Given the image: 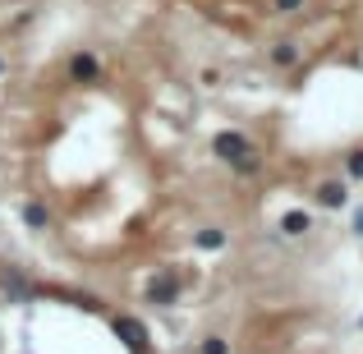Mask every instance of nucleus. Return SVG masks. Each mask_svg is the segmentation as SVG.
<instances>
[{"instance_id":"0eeeda50","label":"nucleus","mask_w":363,"mask_h":354,"mask_svg":"<svg viewBox=\"0 0 363 354\" xmlns=\"http://www.w3.org/2000/svg\"><path fill=\"white\" fill-rule=\"evenodd\" d=\"M281 231L290 235V239H299V235L313 231V216H308V212H285V216H281Z\"/></svg>"},{"instance_id":"ddd939ff","label":"nucleus","mask_w":363,"mask_h":354,"mask_svg":"<svg viewBox=\"0 0 363 354\" xmlns=\"http://www.w3.org/2000/svg\"><path fill=\"white\" fill-rule=\"evenodd\" d=\"M354 235L363 239V207H359V212H354Z\"/></svg>"},{"instance_id":"f03ea898","label":"nucleus","mask_w":363,"mask_h":354,"mask_svg":"<svg viewBox=\"0 0 363 354\" xmlns=\"http://www.w3.org/2000/svg\"><path fill=\"white\" fill-rule=\"evenodd\" d=\"M179 294H184V281L175 276V267H161V272L147 281L143 299H147L152 309H170V304H179Z\"/></svg>"},{"instance_id":"f8f14e48","label":"nucleus","mask_w":363,"mask_h":354,"mask_svg":"<svg viewBox=\"0 0 363 354\" xmlns=\"http://www.w3.org/2000/svg\"><path fill=\"white\" fill-rule=\"evenodd\" d=\"M272 9H276V14H299L303 0H272Z\"/></svg>"},{"instance_id":"6e6552de","label":"nucleus","mask_w":363,"mask_h":354,"mask_svg":"<svg viewBox=\"0 0 363 354\" xmlns=\"http://www.w3.org/2000/svg\"><path fill=\"white\" fill-rule=\"evenodd\" d=\"M46 221H51V216H46L42 203H23V226H33V231H46Z\"/></svg>"},{"instance_id":"39448f33","label":"nucleus","mask_w":363,"mask_h":354,"mask_svg":"<svg viewBox=\"0 0 363 354\" xmlns=\"http://www.w3.org/2000/svg\"><path fill=\"white\" fill-rule=\"evenodd\" d=\"M313 198H318V203L327 207V212H340V207L350 203V194H345V184H340V179H322V184H318V194H313Z\"/></svg>"},{"instance_id":"20e7f679","label":"nucleus","mask_w":363,"mask_h":354,"mask_svg":"<svg viewBox=\"0 0 363 354\" xmlns=\"http://www.w3.org/2000/svg\"><path fill=\"white\" fill-rule=\"evenodd\" d=\"M116 336H120L133 354H147V331H143L133 318H116Z\"/></svg>"},{"instance_id":"9b49d317","label":"nucleus","mask_w":363,"mask_h":354,"mask_svg":"<svg viewBox=\"0 0 363 354\" xmlns=\"http://www.w3.org/2000/svg\"><path fill=\"white\" fill-rule=\"evenodd\" d=\"M198 354H230V345H225L221 336H207L203 345H198Z\"/></svg>"},{"instance_id":"9d476101","label":"nucleus","mask_w":363,"mask_h":354,"mask_svg":"<svg viewBox=\"0 0 363 354\" xmlns=\"http://www.w3.org/2000/svg\"><path fill=\"white\" fill-rule=\"evenodd\" d=\"M345 175H350V179H359V184H363V148H354V152L345 157Z\"/></svg>"},{"instance_id":"423d86ee","label":"nucleus","mask_w":363,"mask_h":354,"mask_svg":"<svg viewBox=\"0 0 363 354\" xmlns=\"http://www.w3.org/2000/svg\"><path fill=\"white\" fill-rule=\"evenodd\" d=\"M299 42H276L272 46V65H276V70H294V65H299Z\"/></svg>"},{"instance_id":"7ed1b4c3","label":"nucleus","mask_w":363,"mask_h":354,"mask_svg":"<svg viewBox=\"0 0 363 354\" xmlns=\"http://www.w3.org/2000/svg\"><path fill=\"white\" fill-rule=\"evenodd\" d=\"M65 74H69V83H79V88H92V83H101V60L92 51H74L69 65H65Z\"/></svg>"},{"instance_id":"f257e3e1","label":"nucleus","mask_w":363,"mask_h":354,"mask_svg":"<svg viewBox=\"0 0 363 354\" xmlns=\"http://www.w3.org/2000/svg\"><path fill=\"white\" fill-rule=\"evenodd\" d=\"M212 157H221L225 166L240 170V175H257V170H262V157H257V148L248 143V133H240V129L212 133Z\"/></svg>"},{"instance_id":"2eb2a0df","label":"nucleus","mask_w":363,"mask_h":354,"mask_svg":"<svg viewBox=\"0 0 363 354\" xmlns=\"http://www.w3.org/2000/svg\"><path fill=\"white\" fill-rule=\"evenodd\" d=\"M359 327H363V318H359Z\"/></svg>"},{"instance_id":"1a4fd4ad","label":"nucleus","mask_w":363,"mask_h":354,"mask_svg":"<svg viewBox=\"0 0 363 354\" xmlns=\"http://www.w3.org/2000/svg\"><path fill=\"white\" fill-rule=\"evenodd\" d=\"M198 248H212V253H216V248H225V231H221V226H207V231H198Z\"/></svg>"},{"instance_id":"4468645a","label":"nucleus","mask_w":363,"mask_h":354,"mask_svg":"<svg viewBox=\"0 0 363 354\" xmlns=\"http://www.w3.org/2000/svg\"><path fill=\"white\" fill-rule=\"evenodd\" d=\"M0 74H5V60H0Z\"/></svg>"}]
</instances>
